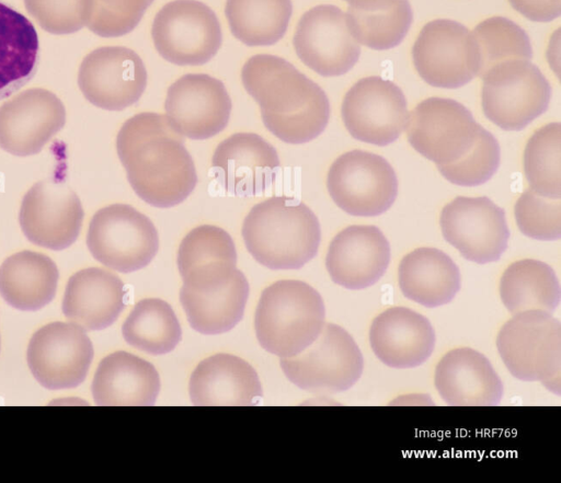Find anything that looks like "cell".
<instances>
[{"mask_svg":"<svg viewBox=\"0 0 561 483\" xmlns=\"http://www.w3.org/2000/svg\"><path fill=\"white\" fill-rule=\"evenodd\" d=\"M280 168L276 149L254 133H237L216 147L211 169L228 193L248 197L265 192Z\"/></svg>","mask_w":561,"mask_h":483,"instance_id":"cell-21","label":"cell"},{"mask_svg":"<svg viewBox=\"0 0 561 483\" xmlns=\"http://www.w3.org/2000/svg\"><path fill=\"white\" fill-rule=\"evenodd\" d=\"M91 390L98 405H153L160 378L147 360L127 352H115L99 364Z\"/></svg>","mask_w":561,"mask_h":483,"instance_id":"cell-28","label":"cell"},{"mask_svg":"<svg viewBox=\"0 0 561 483\" xmlns=\"http://www.w3.org/2000/svg\"><path fill=\"white\" fill-rule=\"evenodd\" d=\"M39 41L33 23L0 1V101L24 87L36 73Z\"/></svg>","mask_w":561,"mask_h":483,"instance_id":"cell-31","label":"cell"},{"mask_svg":"<svg viewBox=\"0 0 561 483\" xmlns=\"http://www.w3.org/2000/svg\"><path fill=\"white\" fill-rule=\"evenodd\" d=\"M247 250L271 269H298L318 252L321 228L314 212L295 197L275 195L255 204L242 223Z\"/></svg>","mask_w":561,"mask_h":483,"instance_id":"cell-3","label":"cell"},{"mask_svg":"<svg viewBox=\"0 0 561 483\" xmlns=\"http://www.w3.org/2000/svg\"><path fill=\"white\" fill-rule=\"evenodd\" d=\"M151 37L159 55L178 66L208 62L222 43L216 13L198 0L165 3L153 18Z\"/></svg>","mask_w":561,"mask_h":483,"instance_id":"cell-9","label":"cell"},{"mask_svg":"<svg viewBox=\"0 0 561 483\" xmlns=\"http://www.w3.org/2000/svg\"><path fill=\"white\" fill-rule=\"evenodd\" d=\"M348 3V7L358 9V10H365V11H371V10H379V9H386L389 7H392L396 4L399 0H345Z\"/></svg>","mask_w":561,"mask_h":483,"instance_id":"cell-44","label":"cell"},{"mask_svg":"<svg viewBox=\"0 0 561 483\" xmlns=\"http://www.w3.org/2000/svg\"><path fill=\"white\" fill-rule=\"evenodd\" d=\"M26 359L41 386L49 390L70 389L85 379L93 346L83 327L72 322H54L33 334Z\"/></svg>","mask_w":561,"mask_h":483,"instance_id":"cell-16","label":"cell"},{"mask_svg":"<svg viewBox=\"0 0 561 483\" xmlns=\"http://www.w3.org/2000/svg\"><path fill=\"white\" fill-rule=\"evenodd\" d=\"M501 160L496 138L482 128L471 150L459 161L437 166L440 174L459 186H478L497 171Z\"/></svg>","mask_w":561,"mask_h":483,"instance_id":"cell-39","label":"cell"},{"mask_svg":"<svg viewBox=\"0 0 561 483\" xmlns=\"http://www.w3.org/2000/svg\"><path fill=\"white\" fill-rule=\"evenodd\" d=\"M530 189L547 198H561V124L550 123L534 133L524 152Z\"/></svg>","mask_w":561,"mask_h":483,"instance_id":"cell-38","label":"cell"},{"mask_svg":"<svg viewBox=\"0 0 561 483\" xmlns=\"http://www.w3.org/2000/svg\"><path fill=\"white\" fill-rule=\"evenodd\" d=\"M176 264L182 287L194 291L221 287L238 272L234 242L220 227L197 226L182 239Z\"/></svg>","mask_w":561,"mask_h":483,"instance_id":"cell-24","label":"cell"},{"mask_svg":"<svg viewBox=\"0 0 561 483\" xmlns=\"http://www.w3.org/2000/svg\"><path fill=\"white\" fill-rule=\"evenodd\" d=\"M293 44L299 59L322 77L348 72L360 55V46L348 28L345 13L333 4H320L306 11L296 26Z\"/></svg>","mask_w":561,"mask_h":483,"instance_id":"cell-17","label":"cell"},{"mask_svg":"<svg viewBox=\"0 0 561 483\" xmlns=\"http://www.w3.org/2000/svg\"><path fill=\"white\" fill-rule=\"evenodd\" d=\"M153 0H92L87 27L101 37L130 33Z\"/></svg>","mask_w":561,"mask_h":483,"instance_id":"cell-42","label":"cell"},{"mask_svg":"<svg viewBox=\"0 0 561 483\" xmlns=\"http://www.w3.org/2000/svg\"><path fill=\"white\" fill-rule=\"evenodd\" d=\"M78 85L94 106L122 111L141 97L147 87V70L140 56L130 48L99 47L83 58Z\"/></svg>","mask_w":561,"mask_h":483,"instance_id":"cell-18","label":"cell"},{"mask_svg":"<svg viewBox=\"0 0 561 483\" xmlns=\"http://www.w3.org/2000/svg\"><path fill=\"white\" fill-rule=\"evenodd\" d=\"M195 405H255L263 391L254 368L229 354H217L202 360L188 384Z\"/></svg>","mask_w":561,"mask_h":483,"instance_id":"cell-27","label":"cell"},{"mask_svg":"<svg viewBox=\"0 0 561 483\" xmlns=\"http://www.w3.org/2000/svg\"><path fill=\"white\" fill-rule=\"evenodd\" d=\"M505 308L516 314L529 310L553 312L561 297L559 279L551 266L533 258L512 263L500 280Z\"/></svg>","mask_w":561,"mask_h":483,"instance_id":"cell-33","label":"cell"},{"mask_svg":"<svg viewBox=\"0 0 561 483\" xmlns=\"http://www.w3.org/2000/svg\"><path fill=\"white\" fill-rule=\"evenodd\" d=\"M434 384L445 403L457 406L497 405L504 392L490 360L470 347L443 356L435 368Z\"/></svg>","mask_w":561,"mask_h":483,"instance_id":"cell-25","label":"cell"},{"mask_svg":"<svg viewBox=\"0 0 561 483\" xmlns=\"http://www.w3.org/2000/svg\"><path fill=\"white\" fill-rule=\"evenodd\" d=\"M327 187L343 211L371 217L392 206L398 194V180L391 164L381 156L352 150L331 164Z\"/></svg>","mask_w":561,"mask_h":483,"instance_id":"cell-10","label":"cell"},{"mask_svg":"<svg viewBox=\"0 0 561 483\" xmlns=\"http://www.w3.org/2000/svg\"><path fill=\"white\" fill-rule=\"evenodd\" d=\"M439 223L445 240L473 263L496 262L507 249L505 212L485 196L456 197L442 209Z\"/></svg>","mask_w":561,"mask_h":483,"instance_id":"cell-13","label":"cell"},{"mask_svg":"<svg viewBox=\"0 0 561 483\" xmlns=\"http://www.w3.org/2000/svg\"><path fill=\"white\" fill-rule=\"evenodd\" d=\"M87 245L104 266L131 273L153 260L159 250V234L153 222L133 206L112 204L91 218Z\"/></svg>","mask_w":561,"mask_h":483,"instance_id":"cell-8","label":"cell"},{"mask_svg":"<svg viewBox=\"0 0 561 483\" xmlns=\"http://www.w3.org/2000/svg\"><path fill=\"white\" fill-rule=\"evenodd\" d=\"M249 283L239 269L226 285L206 291L180 290V301L191 326L206 335L230 331L242 319Z\"/></svg>","mask_w":561,"mask_h":483,"instance_id":"cell-32","label":"cell"},{"mask_svg":"<svg viewBox=\"0 0 561 483\" xmlns=\"http://www.w3.org/2000/svg\"><path fill=\"white\" fill-rule=\"evenodd\" d=\"M116 151L131 188L153 207L181 204L197 184L184 136L167 115L142 112L128 118L117 134Z\"/></svg>","mask_w":561,"mask_h":483,"instance_id":"cell-1","label":"cell"},{"mask_svg":"<svg viewBox=\"0 0 561 483\" xmlns=\"http://www.w3.org/2000/svg\"><path fill=\"white\" fill-rule=\"evenodd\" d=\"M484 115L504 130H522L549 106L551 87L540 69L524 59L502 61L483 76Z\"/></svg>","mask_w":561,"mask_h":483,"instance_id":"cell-7","label":"cell"},{"mask_svg":"<svg viewBox=\"0 0 561 483\" xmlns=\"http://www.w3.org/2000/svg\"><path fill=\"white\" fill-rule=\"evenodd\" d=\"M405 128L410 145L439 166L462 159L483 127L461 103L430 97L410 113Z\"/></svg>","mask_w":561,"mask_h":483,"instance_id":"cell-11","label":"cell"},{"mask_svg":"<svg viewBox=\"0 0 561 483\" xmlns=\"http://www.w3.org/2000/svg\"><path fill=\"white\" fill-rule=\"evenodd\" d=\"M325 319L320 294L305 281L277 280L260 297L254 318L260 345L276 356L291 357L319 335Z\"/></svg>","mask_w":561,"mask_h":483,"instance_id":"cell-4","label":"cell"},{"mask_svg":"<svg viewBox=\"0 0 561 483\" xmlns=\"http://www.w3.org/2000/svg\"><path fill=\"white\" fill-rule=\"evenodd\" d=\"M125 298L126 289L118 276L100 267H89L69 278L62 313L84 330H103L124 310Z\"/></svg>","mask_w":561,"mask_h":483,"instance_id":"cell-26","label":"cell"},{"mask_svg":"<svg viewBox=\"0 0 561 483\" xmlns=\"http://www.w3.org/2000/svg\"><path fill=\"white\" fill-rule=\"evenodd\" d=\"M65 123L66 108L55 93L27 89L0 106V148L18 157L36 154Z\"/></svg>","mask_w":561,"mask_h":483,"instance_id":"cell-20","label":"cell"},{"mask_svg":"<svg viewBox=\"0 0 561 483\" xmlns=\"http://www.w3.org/2000/svg\"><path fill=\"white\" fill-rule=\"evenodd\" d=\"M122 333L129 345L151 355L172 352L182 336L173 309L158 298L138 301L125 320Z\"/></svg>","mask_w":561,"mask_h":483,"instance_id":"cell-35","label":"cell"},{"mask_svg":"<svg viewBox=\"0 0 561 483\" xmlns=\"http://www.w3.org/2000/svg\"><path fill=\"white\" fill-rule=\"evenodd\" d=\"M514 212L526 237L541 241L561 238V198H547L529 188L516 202Z\"/></svg>","mask_w":561,"mask_h":483,"instance_id":"cell-40","label":"cell"},{"mask_svg":"<svg viewBox=\"0 0 561 483\" xmlns=\"http://www.w3.org/2000/svg\"><path fill=\"white\" fill-rule=\"evenodd\" d=\"M280 367L298 388L312 393L333 394L348 390L358 381L364 358L346 330L328 323L302 352L283 357Z\"/></svg>","mask_w":561,"mask_h":483,"instance_id":"cell-6","label":"cell"},{"mask_svg":"<svg viewBox=\"0 0 561 483\" xmlns=\"http://www.w3.org/2000/svg\"><path fill=\"white\" fill-rule=\"evenodd\" d=\"M58 278V268L49 256L21 251L0 266V295L15 309L36 311L55 298Z\"/></svg>","mask_w":561,"mask_h":483,"instance_id":"cell-30","label":"cell"},{"mask_svg":"<svg viewBox=\"0 0 561 483\" xmlns=\"http://www.w3.org/2000/svg\"><path fill=\"white\" fill-rule=\"evenodd\" d=\"M341 114L353 138L377 146L397 140L409 117L401 89L377 76L358 80L346 92Z\"/></svg>","mask_w":561,"mask_h":483,"instance_id":"cell-14","label":"cell"},{"mask_svg":"<svg viewBox=\"0 0 561 483\" xmlns=\"http://www.w3.org/2000/svg\"><path fill=\"white\" fill-rule=\"evenodd\" d=\"M241 80L260 105L264 126L279 140L301 145L325 129L330 118L325 92L286 59L254 55L244 62Z\"/></svg>","mask_w":561,"mask_h":483,"instance_id":"cell-2","label":"cell"},{"mask_svg":"<svg viewBox=\"0 0 561 483\" xmlns=\"http://www.w3.org/2000/svg\"><path fill=\"white\" fill-rule=\"evenodd\" d=\"M27 13L46 32L72 34L87 26L92 0H23Z\"/></svg>","mask_w":561,"mask_h":483,"instance_id":"cell-41","label":"cell"},{"mask_svg":"<svg viewBox=\"0 0 561 483\" xmlns=\"http://www.w3.org/2000/svg\"><path fill=\"white\" fill-rule=\"evenodd\" d=\"M398 281L404 297L436 308L455 298L461 277L458 266L446 253L435 248H419L401 260Z\"/></svg>","mask_w":561,"mask_h":483,"instance_id":"cell-29","label":"cell"},{"mask_svg":"<svg viewBox=\"0 0 561 483\" xmlns=\"http://www.w3.org/2000/svg\"><path fill=\"white\" fill-rule=\"evenodd\" d=\"M225 14L238 41L247 46H271L285 35L293 4L291 0H226Z\"/></svg>","mask_w":561,"mask_h":483,"instance_id":"cell-34","label":"cell"},{"mask_svg":"<svg viewBox=\"0 0 561 483\" xmlns=\"http://www.w3.org/2000/svg\"><path fill=\"white\" fill-rule=\"evenodd\" d=\"M348 28L358 42L371 49L385 50L398 46L408 34L413 20L409 0L379 10L347 8Z\"/></svg>","mask_w":561,"mask_h":483,"instance_id":"cell-37","label":"cell"},{"mask_svg":"<svg viewBox=\"0 0 561 483\" xmlns=\"http://www.w3.org/2000/svg\"><path fill=\"white\" fill-rule=\"evenodd\" d=\"M522 15L535 22H549L561 14V0H508Z\"/></svg>","mask_w":561,"mask_h":483,"instance_id":"cell-43","label":"cell"},{"mask_svg":"<svg viewBox=\"0 0 561 483\" xmlns=\"http://www.w3.org/2000/svg\"><path fill=\"white\" fill-rule=\"evenodd\" d=\"M164 110L182 136L204 140L227 127L232 102L219 79L206 73H186L168 88Z\"/></svg>","mask_w":561,"mask_h":483,"instance_id":"cell-19","label":"cell"},{"mask_svg":"<svg viewBox=\"0 0 561 483\" xmlns=\"http://www.w3.org/2000/svg\"><path fill=\"white\" fill-rule=\"evenodd\" d=\"M83 217L78 195L65 182L47 179L35 183L24 195L19 222L30 242L61 251L78 239Z\"/></svg>","mask_w":561,"mask_h":483,"instance_id":"cell-15","label":"cell"},{"mask_svg":"<svg viewBox=\"0 0 561 483\" xmlns=\"http://www.w3.org/2000/svg\"><path fill=\"white\" fill-rule=\"evenodd\" d=\"M499 354L513 377L539 381L561 393V323L551 313L529 310L513 315L496 337Z\"/></svg>","mask_w":561,"mask_h":483,"instance_id":"cell-5","label":"cell"},{"mask_svg":"<svg viewBox=\"0 0 561 483\" xmlns=\"http://www.w3.org/2000/svg\"><path fill=\"white\" fill-rule=\"evenodd\" d=\"M374 354L386 366L415 368L432 355L436 336L431 322L404 307H392L378 314L369 329Z\"/></svg>","mask_w":561,"mask_h":483,"instance_id":"cell-23","label":"cell"},{"mask_svg":"<svg viewBox=\"0 0 561 483\" xmlns=\"http://www.w3.org/2000/svg\"><path fill=\"white\" fill-rule=\"evenodd\" d=\"M390 263V245L375 226H350L331 241L325 267L331 279L352 290L375 285Z\"/></svg>","mask_w":561,"mask_h":483,"instance_id":"cell-22","label":"cell"},{"mask_svg":"<svg viewBox=\"0 0 561 483\" xmlns=\"http://www.w3.org/2000/svg\"><path fill=\"white\" fill-rule=\"evenodd\" d=\"M478 57V77L493 66L511 59L531 60L533 49L527 33L515 22L493 16L479 23L471 32Z\"/></svg>","mask_w":561,"mask_h":483,"instance_id":"cell-36","label":"cell"},{"mask_svg":"<svg viewBox=\"0 0 561 483\" xmlns=\"http://www.w3.org/2000/svg\"><path fill=\"white\" fill-rule=\"evenodd\" d=\"M412 57L420 77L436 88L457 89L478 74L471 32L453 20L425 24L413 45Z\"/></svg>","mask_w":561,"mask_h":483,"instance_id":"cell-12","label":"cell"}]
</instances>
